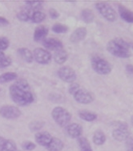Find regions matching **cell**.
<instances>
[{
	"label": "cell",
	"mask_w": 133,
	"mask_h": 151,
	"mask_svg": "<svg viewBox=\"0 0 133 151\" xmlns=\"http://www.w3.org/2000/svg\"><path fill=\"white\" fill-rule=\"evenodd\" d=\"M9 93L12 101L19 106H26L34 102L35 97L28 82L24 79L17 80L9 87Z\"/></svg>",
	"instance_id": "obj_1"
},
{
	"label": "cell",
	"mask_w": 133,
	"mask_h": 151,
	"mask_svg": "<svg viewBox=\"0 0 133 151\" xmlns=\"http://www.w3.org/2000/svg\"><path fill=\"white\" fill-rule=\"evenodd\" d=\"M107 52L119 58H129L133 54V43L122 38H115L107 44Z\"/></svg>",
	"instance_id": "obj_2"
},
{
	"label": "cell",
	"mask_w": 133,
	"mask_h": 151,
	"mask_svg": "<svg viewBox=\"0 0 133 151\" xmlns=\"http://www.w3.org/2000/svg\"><path fill=\"white\" fill-rule=\"evenodd\" d=\"M68 93L74 97L75 101L82 105L91 104L95 100V96L92 93L75 82L69 84Z\"/></svg>",
	"instance_id": "obj_3"
},
{
	"label": "cell",
	"mask_w": 133,
	"mask_h": 151,
	"mask_svg": "<svg viewBox=\"0 0 133 151\" xmlns=\"http://www.w3.org/2000/svg\"><path fill=\"white\" fill-rule=\"evenodd\" d=\"M51 117L57 125L65 128L66 125L70 124L72 120V114L65 108L57 106L52 109Z\"/></svg>",
	"instance_id": "obj_4"
},
{
	"label": "cell",
	"mask_w": 133,
	"mask_h": 151,
	"mask_svg": "<svg viewBox=\"0 0 133 151\" xmlns=\"http://www.w3.org/2000/svg\"><path fill=\"white\" fill-rule=\"evenodd\" d=\"M91 64L93 70L99 75H108L112 70V65L99 55H93L91 59Z\"/></svg>",
	"instance_id": "obj_5"
},
{
	"label": "cell",
	"mask_w": 133,
	"mask_h": 151,
	"mask_svg": "<svg viewBox=\"0 0 133 151\" xmlns=\"http://www.w3.org/2000/svg\"><path fill=\"white\" fill-rule=\"evenodd\" d=\"M96 8L98 12L108 22H115L117 19L116 12L110 4L104 2L96 3Z\"/></svg>",
	"instance_id": "obj_6"
},
{
	"label": "cell",
	"mask_w": 133,
	"mask_h": 151,
	"mask_svg": "<svg viewBox=\"0 0 133 151\" xmlns=\"http://www.w3.org/2000/svg\"><path fill=\"white\" fill-rule=\"evenodd\" d=\"M115 128L112 131L113 138L118 142H124L130 137L127 124L124 122H116Z\"/></svg>",
	"instance_id": "obj_7"
},
{
	"label": "cell",
	"mask_w": 133,
	"mask_h": 151,
	"mask_svg": "<svg viewBox=\"0 0 133 151\" xmlns=\"http://www.w3.org/2000/svg\"><path fill=\"white\" fill-rule=\"evenodd\" d=\"M22 115L21 110L14 105H5L0 108V116L8 120H15Z\"/></svg>",
	"instance_id": "obj_8"
},
{
	"label": "cell",
	"mask_w": 133,
	"mask_h": 151,
	"mask_svg": "<svg viewBox=\"0 0 133 151\" xmlns=\"http://www.w3.org/2000/svg\"><path fill=\"white\" fill-rule=\"evenodd\" d=\"M57 75L61 81L68 84L74 83L77 78L75 71L69 66H63L60 68H59Z\"/></svg>",
	"instance_id": "obj_9"
},
{
	"label": "cell",
	"mask_w": 133,
	"mask_h": 151,
	"mask_svg": "<svg viewBox=\"0 0 133 151\" xmlns=\"http://www.w3.org/2000/svg\"><path fill=\"white\" fill-rule=\"evenodd\" d=\"M33 57L35 61L40 64H48L52 60V55L47 50L42 47H36L33 52Z\"/></svg>",
	"instance_id": "obj_10"
},
{
	"label": "cell",
	"mask_w": 133,
	"mask_h": 151,
	"mask_svg": "<svg viewBox=\"0 0 133 151\" xmlns=\"http://www.w3.org/2000/svg\"><path fill=\"white\" fill-rule=\"evenodd\" d=\"M65 132L71 138H79L83 134V127L78 123H70L65 127Z\"/></svg>",
	"instance_id": "obj_11"
},
{
	"label": "cell",
	"mask_w": 133,
	"mask_h": 151,
	"mask_svg": "<svg viewBox=\"0 0 133 151\" xmlns=\"http://www.w3.org/2000/svg\"><path fill=\"white\" fill-rule=\"evenodd\" d=\"M43 45L46 47V49L54 52L63 49V43L55 38H45L43 41Z\"/></svg>",
	"instance_id": "obj_12"
},
{
	"label": "cell",
	"mask_w": 133,
	"mask_h": 151,
	"mask_svg": "<svg viewBox=\"0 0 133 151\" xmlns=\"http://www.w3.org/2000/svg\"><path fill=\"white\" fill-rule=\"evenodd\" d=\"M87 35V30L86 27H79L72 32L70 36V41L73 44H78L83 41Z\"/></svg>",
	"instance_id": "obj_13"
},
{
	"label": "cell",
	"mask_w": 133,
	"mask_h": 151,
	"mask_svg": "<svg viewBox=\"0 0 133 151\" xmlns=\"http://www.w3.org/2000/svg\"><path fill=\"white\" fill-rule=\"evenodd\" d=\"M52 137H53L51 135V134L46 132V131L38 132L37 134L35 135V140L36 143L41 146H44V147H46V145L49 144Z\"/></svg>",
	"instance_id": "obj_14"
},
{
	"label": "cell",
	"mask_w": 133,
	"mask_h": 151,
	"mask_svg": "<svg viewBox=\"0 0 133 151\" xmlns=\"http://www.w3.org/2000/svg\"><path fill=\"white\" fill-rule=\"evenodd\" d=\"M119 14L120 15L123 20H124L127 23H133V12L131 11L129 9H127V7L124 5L119 4L118 6Z\"/></svg>",
	"instance_id": "obj_15"
},
{
	"label": "cell",
	"mask_w": 133,
	"mask_h": 151,
	"mask_svg": "<svg viewBox=\"0 0 133 151\" xmlns=\"http://www.w3.org/2000/svg\"><path fill=\"white\" fill-rule=\"evenodd\" d=\"M49 29L46 26L44 25H40V26L37 27L35 30L34 32V35H33V39L36 42L42 40L43 39H45L47 34H48Z\"/></svg>",
	"instance_id": "obj_16"
},
{
	"label": "cell",
	"mask_w": 133,
	"mask_h": 151,
	"mask_svg": "<svg viewBox=\"0 0 133 151\" xmlns=\"http://www.w3.org/2000/svg\"><path fill=\"white\" fill-rule=\"evenodd\" d=\"M64 144L63 141L58 137H52L49 144L46 145V149L48 151H61L64 149Z\"/></svg>",
	"instance_id": "obj_17"
},
{
	"label": "cell",
	"mask_w": 133,
	"mask_h": 151,
	"mask_svg": "<svg viewBox=\"0 0 133 151\" xmlns=\"http://www.w3.org/2000/svg\"><path fill=\"white\" fill-rule=\"evenodd\" d=\"M18 55H19L22 60L26 62V63H32L34 60V57H33V53L31 50L26 47H21L17 50Z\"/></svg>",
	"instance_id": "obj_18"
},
{
	"label": "cell",
	"mask_w": 133,
	"mask_h": 151,
	"mask_svg": "<svg viewBox=\"0 0 133 151\" xmlns=\"http://www.w3.org/2000/svg\"><path fill=\"white\" fill-rule=\"evenodd\" d=\"M68 58V54L66 52V50L63 49L55 51L53 55V59L56 64H64Z\"/></svg>",
	"instance_id": "obj_19"
},
{
	"label": "cell",
	"mask_w": 133,
	"mask_h": 151,
	"mask_svg": "<svg viewBox=\"0 0 133 151\" xmlns=\"http://www.w3.org/2000/svg\"><path fill=\"white\" fill-rule=\"evenodd\" d=\"M32 13H33V11L26 7V8L21 10L19 12H18L16 17L19 20L22 21V22H29L31 21Z\"/></svg>",
	"instance_id": "obj_20"
},
{
	"label": "cell",
	"mask_w": 133,
	"mask_h": 151,
	"mask_svg": "<svg viewBox=\"0 0 133 151\" xmlns=\"http://www.w3.org/2000/svg\"><path fill=\"white\" fill-rule=\"evenodd\" d=\"M92 141L94 144L97 145H104L106 142V135L103 131L98 129V130L95 131V133L93 134Z\"/></svg>",
	"instance_id": "obj_21"
},
{
	"label": "cell",
	"mask_w": 133,
	"mask_h": 151,
	"mask_svg": "<svg viewBox=\"0 0 133 151\" xmlns=\"http://www.w3.org/2000/svg\"><path fill=\"white\" fill-rule=\"evenodd\" d=\"M79 116L81 118L82 120H84L85 122H92L96 121L97 119V115L96 113L90 112V111L87 110H80L79 111Z\"/></svg>",
	"instance_id": "obj_22"
},
{
	"label": "cell",
	"mask_w": 133,
	"mask_h": 151,
	"mask_svg": "<svg viewBox=\"0 0 133 151\" xmlns=\"http://www.w3.org/2000/svg\"><path fill=\"white\" fill-rule=\"evenodd\" d=\"M17 78L18 75L16 73H14V72L4 73L0 76V84H5V83L17 80Z\"/></svg>",
	"instance_id": "obj_23"
},
{
	"label": "cell",
	"mask_w": 133,
	"mask_h": 151,
	"mask_svg": "<svg viewBox=\"0 0 133 151\" xmlns=\"http://www.w3.org/2000/svg\"><path fill=\"white\" fill-rule=\"evenodd\" d=\"M81 19L84 23H91L94 21L95 15H94L92 11H91L90 9H84L81 12Z\"/></svg>",
	"instance_id": "obj_24"
},
{
	"label": "cell",
	"mask_w": 133,
	"mask_h": 151,
	"mask_svg": "<svg viewBox=\"0 0 133 151\" xmlns=\"http://www.w3.org/2000/svg\"><path fill=\"white\" fill-rule=\"evenodd\" d=\"M0 151H17V145L13 140H5L2 147L0 148Z\"/></svg>",
	"instance_id": "obj_25"
},
{
	"label": "cell",
	"mask_w": 133,
	"mask_h": 151,
	"mask_svg": "<svg viewBox=\"0 0 133 151\" xmlns=\"http://www.w3.org/2000/svg\"><path fill=\"white\" fill-rule=\"evenodd\" d=\"M46 19V14L42 11L33 12L31 18V22L34 23H40Z\"/></svg>",
	"instance_id": "obj_26"
},
{
	"label": "cell",
	"mask_w": 133,
	"mask_h": 151,
	"mask_svg": "<svg viewBox=\"0 0 133 151\" xmlns=\"http://www.w3.org/2000/svg\"><path fill=\"white\" fill-rule=\"evenodd\" d=\"M26 8L31 10L33 12H37V11H41V9L43 7V2H39V1H27L25 2Z\"/></svg>",
	"instance_id": "obj_27"
},
{
	"label": "cell",
	"mask_w": 133,
	"mask_h": 151,
	"mask_svg": "<svg viewBox=\"0 0 133 151\" xmlns=\"http://www.w3.org/2000/svg\"><path fill=\"white\" fill-rule=\"evenodd\" d=\"M52 32L56 34H64L68 32V27L63 23H55L51 27Z\"/></svg>",
	"instance_id": "obj_28"
},
{
	"label": "cell",
	"mask_w": 133,
	"mask_h": 151,
	"mask_svg": "<svg viewBox=\"0 0 133 151\" xmlns=\"http://www.w3.org/2000/svg\"><path fill=\"white\" fill-rule=\"evenodd\" d=\"M44 125H45V123L43 121H33L30 122L29 129L31 132H36L43 129Z\"/></svg>",
	"instance_id": "obj_29"
},
{
	"label": "cell",
	"mask_w": 133,
	"mask_h": 151,
	"mask_svg": "<svg viewBox=\"0 0 133 151\" xmlns=\"http://www.w3.org/2000/svg\"><path fill=\"white\" fill-rule=\"evenodd\" d=\"M77 142H78V145L80 150H81V151L84 150H87V149L92 148L89 141L86 137H84L81 136L80 137L77 138Z\"/></svg>",
	"instance_id": "obj_30"
},
{
	"label": "cell",
	"mask_w": 133,
	"mask_h": 151,
	"mask_svg": "<svg viewBox=\"0 0 133 151\" xmlns=\"http://www.w3.org/2000/svg\"><path fill=\"white\" fill-rule=\"evenodd\" d=\"M12 63V60L10 56L6 55L4 58L0 60V68H5L9 67Z\"/></svg>",
	"instance_id": "obj_31"
},
{
	"label": "cell",
	"mask_w": 133,
	"mask_h": 151,
	"mask_svg": "<svg viewBox=\"0 0 133 151\" xmlns=\"http://www.w3.org/2000/svg\"><path fill=\"white\" fill-rule=\"evenodd\" d=\"M22 148H23L24 150L31 151L34 150L36 148V145H35L34 142H31V141H26V142H24L22 144Z\"/></svg>",
	"instance_id": "obj_32"
},
{
	"label": "cell",
	"mask_w": 133,
	"mask_h": 151,
	"mask_svg": "<svg viewBox=\"0 0 133 151\" xmlns=\"http://www.w3.org/2000/svg\"><path fill=\"white\" fill-rule=\"evenodd\" d=\"M10 44L9 40L6 37H1L0 38V51H5L7 49Z\"/></svg>",
	"instance_id": "obj_33"
},
{
	"label": "cell",
	"mask_w": 133,
	"mask_h": 151,
	"mask_svg": "<svg viewBox=\"0 0 133 151\" xmlns=\"http://www.w3.org/2000/svg\"><path fill=\"white\" fill-rule=\"evenodd\" d=\"M126 148L127 151H133V137H128L126 140Z\"/></svg>",
	"instance_id": "obj_34"
},
{
	"label": "cell",
	"mask_w": 133,
	"mask_h": 151,
	"mask_svg": "<svg viewBox=\"0 0 133 151\" xmlns=\"http://www.w3.org/2000/svg\"><path fill=\"white\" fill-rule=\"evenodd\" d=\"M49 15L51 19H57V18L59 17V13L55 9L51 8L49 9Z\"/></svg>",
	"instance_id": "obj_35"
},
{
	"label": "cell",
	"mask_w": 133,
	"mask_h": 151,
	"mask_svg": "<svg viewBox=\"0 0 133 151\" xmlns=\"http://www.w3.org/2000/svg\"><path fill=\"white\" fill-rule=\"evenodd\" d=\"M125 69H126V73L128 74V76H133V64H127Z\"/></svg>",
	"instance_id": "obj_36"
},
{
	"label": "cell",
	"mask_w": 133,
	"mask_h": 151,
	"mask_svg": "<svg viewBox=\"0 0 133 151\" xmlns=\"http://www.w3.org/2000/svg\"><path fill=\"white\" fill-rule=\"evenodd\" d=\"M9 21L5 17H0V27H6L9 25Z\"/></svg>",
	"instance_id": "obj_37"
},
{
	"label": "cell",
	"mask_w": 133,
	"mask_h": 151,
	"mask_svg": "<svg viewBox=\"0 0 133 151\" xmlns=\"http://www.w3.org/2000/svg\"><path fill=\"white\" fill-rule=\"evenodd\" d=\"M5 138L4 137H3L0 136V148L2 147V145H3V144L4 143V142H5Z\"/></svg>",
	"instance_id": "obj_38"
},
{
	"label": "cell",
	"mask_w": 133,
	"mask_h": 151,
	"mask_svg": "<svg viewBox=\"0 0 133 151\" xmlns=\"http://www.w3.org/2000/svg\"><path fill=\"white\" fill-rule=\"evenodd\" d=\"M5 56H6V55L4 54V52H2V51H0V60H2L3 58H4Z\"/></svg>",
	"instance_id": "obj_39"
},
{
	"label": "cell",
	"mask_w": 133,
	"mask_h": 151,
	"mask_svg": "<svg viewBox=\"0 0 133 151\" xmlns=\"http://www.w3.org/2000/svg\"><path fill=\"white\" fill-rule=\"evenodd\" d=\"M83 151H93V150H92V149L90 148V149H87V150H84Z\"/></svg>",
	"instance_id": "obj_40"
},
{
	"label": "cell",
	"mask_w": 133,
	"mask_h": 151,
	"mask_svg": "<svg viewBox=\"0 0 133 151\" xmlns=\"http://www.w3.org/2000/svg\"><path fill=\"white\" fill-rule=\"evenodd\" d=\"M131 123H132V125H133V116H132V118H131Z\"/></svg>",
	"instance_id": "obj_41"
}]
</instances>
